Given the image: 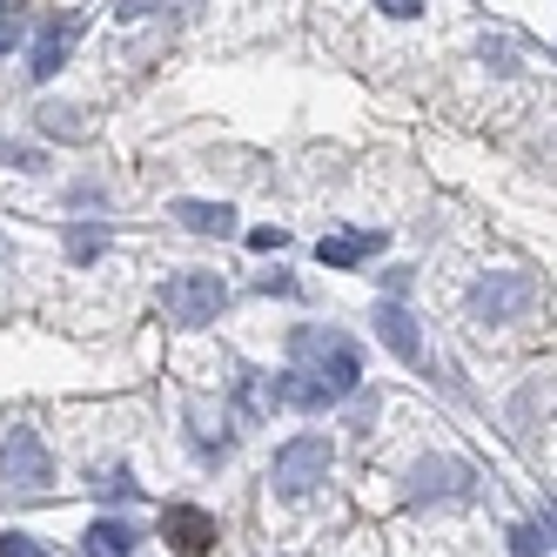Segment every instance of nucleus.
I'll use <instances>...</instances> for the list:
<instances>
[{
    "label": "nucleus",
    "instance_id": "obj_17",
    "mask_svg": "<svg viewBox=\"0 0 557 557\" xmlns=\"http://www.w3.org/2000/svg\"><path fill=\"white\" fill-rule=\"evenodd\" d=\"M0 557H48V544L27 537V531H8V537H0Z\"/></svg>",
    "mask_w": 557,
    "mask_h": 557
},
{
    "label": "nucleus",
    "instance_id": "obj_7",
    "mask_svg": "<svg viewBox=\"0 0 557 557\" xmlns=\"http://www.w3.org/2000/svg\"><path fill=\"white\" fill-rule=\"evenodd\" d=\"M410 497H417V504H430V497L463 504V497H470V463H457V457H444V463H417V470H410Z\"/></svg>",
    "mask_w": 557,
    "mask_h": 557
},
{
    "label": "nucleus",
    "instance_id": "obj_8",
    "mask_svg": "<svg viewBox=\"0 0 557 557\" xmlns=\"http://www.w3.org/2000/svg\"><path fill=\"white\" fill-rule=\"evenodd\" d=\"M162 537H169L182 557H202V550L215 544V517L195 510V504H169V510H162Z\"/></svg>",
    "mask_w": 557,
    "mask_h": 557
},
{
    "label": "nucleus",
    "instance_id": "obj_22",
    "mask_svg": "<svg viewBox=\"0 0 557 557\" xmlns=\"http://www.w3.org/2000/svg\"><path fill=\"white\" fill-rule=\"evenodd\" d=\"M376 8H383V14H396V21H410V14L423 8V0H376Z\"/></svg>",
    "mask_w": 557,
    "mask_h": 557
},
{
    "label": "nucleus",
    "instance_id": "obj_19",
    "mask_svg": "<svg viewBox=\"0 0 557 557\" xmlns=\"http://www.w3.org/2000/svg\"><path fill=\"white\" fill-rule=\"evenodd\" d=\"M283 243H289L283 228H249V249H283Z\"/></svg>",
    "mask_w": 557,
    "mask_h": 557
},
{
    "label": "nucleus",
    "instance_id": "obj_3",
    "mask_svg": "<svg viewBox=\"0 0 557 557\" xmlns=\"http://www.w3.org/2000/svg\"><path fill=\"white\" fill-rule=\"evenodd\" d=\"M222 302H228V283H222L215 269H182V275L162 283V309H169V323H182V330L215 323Z\"/></svg>",
    "mask_w": 557,
    "mask_h": 557
},
{
    "label": "nucleus",
    "instance_id": "obj_24",
    "mask_svg": "<svg viewBox=\"0 0 557 557\" xmlns=\"http://www.w3.org/2000/svg\"><path fill=\"white\" fill-rule=\"evenodd\" d=\"M0 262H8V235H0Z\"/></svg>",
    "mask_w": 557,
    "mask_h": 557
},
{
    "label": "nucleus",
    "instance_id": "obj_13",
    "mask_svg": "<svg viewBox=\"0 0 557 557\" xmlns=\"http://www.w3.org/2000/svg\"><path fill=\"white\" fill-rule=\"evenodd\" d=\"M108 243H114L108 222H74V228H67V256H74V262H95Z\"/></svg>",
    "mask_w": 557,
    "mask_h": 557
},
{
    "label": "nucleus",
    "instance_id": "obj_12",
    "mask_svg": "<svg viewBox=\"0 0 557 557\" xmlns=\"http://www.w3.org/2000/svg\"><path fill=\"white\" fill-rule=\"evenodd\" d=\"M82 550L88 557H135V531L122 524V517H101V524H88Z\"/></svg>",
    "mask_w": 557,
    "mask_h": 557
},
{
    "label": "nucleus",
    "instance_id": "obj_4",
    "mask_svg": "<svg viewBox=\"0 0 557 557\" xmlns=\"http://www.w3.org/2000/svg\"><path fill=\"white\" fill-rule=\"evenodd\" d=\"M537 302V275L531 269H491L484 283L470 289V315L476 323H517Z\"/></svg>",
    "mask_w": 557,
    "mask_h": 557
},
{
    "label": "nucleus",
    "instance_id": "obj_11",
    "mask_svg": "<svg viewBox=\"0 0 557 557\" xmlns=\"http://www.w3.org/2000/svg\"><path fill=\"white\" fill-rule=\"evenodd\" d=\"M175 222L188 235H235V209L228 202H175Z\"/></svg>",
    "mask_w": 557,
    "mask_h": 557
},
{
    "label": "nucleus",
    "instance_id": "obj_1",
    "mask_svg": "<svg viewBox=\"0 0 557 557\" xmlns=\"http://www.w3.org/2000/svg\"><path fill=\"white\" fill-rule=\"evenodd\" d=\"M289 363L296 370L275 383V396L296 404V410H330L343 396H356V383H363V356H356V343L343 330H296Z\"/></svg>",
    "mask_w": 557,
    "mask_h": 557
},
{
    "label": "nucleus",
    "instance_id": "obj_15",
    "mask_svg": "<svg viewBox=\"0 0 557 557\" xmlns=\"http://www.w3.org/2000/svg\"><path fill=\"white\" fill-rule=\"evenodd\" d=\"M135 491H141V484H135L128 470H101V476H95V497H108V504H128Z\"/></svg>",
    "mask_w": 557,
    "mask_h": 557
},
{
    "label": "nucleus",
    "instance_id": "obj_20",
    "mask_svg": "<svg viewBox=\"0 0 557 557\" xmlns=\"http://www.w3.org/2000/svg\"><path fill=\"white\" fill-rule=\"evenodd\" d=\"M8 162H14V169H48V162H41V148H8Z\"/></svg>",
    "mask_w": 557,
    "mask_h": 557
},
{
    "label": "nucleus",
    "instance_id": "obj_16",
    "mask_svg": "<svg viewBox=\"0 0 557 557\" xmlns=\"http://www.w3.org/2000/svg\"><path fill=\"white\" fill-rule=\"evenodd\" d=\"M41 128H48V135H67V141H82V135H88L82 114H61V108H41Z\"/></svg>",
    "mask_w": 557,
    "mask_h": 557
},
{
    "label": "nucleus",
    "instance_id": "obj_18",
    "mask_svg": "<svg viewBox=\"0 0 557 557\" xmlns=\"http://www.w3.org/2000/svg\"><path fill=\"white\" fill-rule=\"evenodd\" d=\"M14 48H21V14L0 0V54H14Z\"/></svg>",
    "mask_w": 557,
    "mask_h": 557
},
{
    "label": "nucleus",
    "instance_id": "obj_10",
    "mask_svg": "<svg viewBox=\"0 0 557 557\" xmlns=\"http://www.w3.org/2000/svg\"><path fill=\"white\" fill-rule=\"evenodd\" d=\"M376 249H383V235H376V228H349V235H323V243H315L323 269H356V262H370Z\"/></svg>",
    "mask_w": 557,
    "mask_h": 557
},
{
    "label": "nucleus",
    "instance_id": "obj_23",
    "mask_svg": "<svg viewBox=\"0 0 557 557\" xmlns=\"http://www.w3.org/2000/svg\"><path fill=\"white\" fill-rule=\"evenodd\" d=\"M162 0H122V21H135V14H154Z\"/></svg>",
    "mask_w": 557,
    "mask_h": 557
},
{
    "label": "nucleus",
    "instance_id": "obj_2",
    "mask_svg": "<svg viewBox=\"0 0 557 557\" xmlns=\"http://www.w3.org/2000/svg\"><path fill=\"white\" fill-rule=\"evenodd\" d=\"M330 463H336V450H330V436H289L283 450H275V463H269V484H275V497H309L315 484H330Z\"/></svg>",
    "mask_w": 557,
    "mask_h": 557
},
{
    "label": "nucleus",
    "instance_id": "obj_9",
    "mask_svg": "<svg viewBox=\"0 0 557 557\" xmlns=\"http://www.w3.org/2000/svg\"><path fill=\"white\" fill-rule=\"evenodd\" d=\"M376 336L389 343V356H404V363L423 356V330H417V315L404 302H376Z\"/></svg>",
    "mask_w": 557,
    "mask_h": 557
},
{
    "label": "nucleus",
    "instance_id": "obj_5",
    "mask_svg": "<svg viewBox=\"0 0 557 557\" xmlns=\"http://www.w3.org/2000/svg\"><path fill=\"white\" fill-rule=\"evenodd\" d=\"M0 484L21 491V497L54 484V457H48V444L34 430H8V444H0Z\"/></svg>",
    "mask_w": 557,
    "mask_h": 557
},
{
    "label": "nucleus",
    "instance_id": "obj_6",
    "mask_svg": "<svg viewBox=\"0 0 557 557\" xmlns=\"http://www.w3.org/2000/svg\"><path fill=\"white\" fill-rule=\"evenodd\" d=\"M82 14H61V21H48L41 34H34V48H27V74H34V82H54V74H61V61L74 54V41H82Z\"/></svg>",
    "mask_w": 557,
    "mask_h": 557
},
{
    "label": "nucleus",
    "instance_id": "obj_21",
    "mask_svg": "<svg viewBox=\"0 0 557 557\" xmlns=\"http://www.w3.org/2000/svg\"><path fill=\"white\" fill-rule=\"evenodd\" d=\"M262 289H269V296H296V283H289L283 269H269V275H262Z\"/></svg>",
    "mask_w": 557,
    "mask_h": 557
},
{
    "label": "nucleus",
    "instance_id": "obj_14",
    "mask_svg": "<svg viewBox=\"0 0 557 557\" xmlns=\"http://www.w3.org/2000/svg\"><path fill=\"white\" fill-rule=\"evenodd\" d=\"M510 557H550V504H544L537 524H517L510 531Z\"/></svg>",
    "mask_w": 557,
    "mask_h": 557
}]
</instances>
